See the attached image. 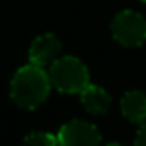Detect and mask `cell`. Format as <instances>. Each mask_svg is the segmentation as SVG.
<instances>
[{
  "label": "cell",
  "instance_id": "cell-4",
  "mask_svg": "<svg viewBox=\"0 0 146 146\" xmlns=\"http://www.w3.org/2000/svg\"><path fill=\"white\" fill-rule=\"evenodd\" d=\"M57 141L58 146H102V134L93 124L76 119L60 127Z\"/></svg>",
  "mask_w": 146,
  "mask_h": 146
},
{
  "label": "cell",
  "instance_id": "cell-3",
  "mask_svg": "<svg viewBox=\"0 0 146 146\" xmlns=\"http://www.w3.org/2000/svg\"><path fill=\"white\" fill-rule=\"evenodd\" d=\"M112 35L124 46H141L146 41V19L134 11H122L112 21Z\"/></svg>",
  "mask_w": 146,
  "mask_h": 146
},
{
  "label": "cell",
  "instance_id": "cell-10",
  "mask_svg": "<svg viewBox=\"0 0 146 146\" xmlns=\"http://www.w3.org/2000/svg\"><path fill=\"white\" fill-rule=\"evenodd\" d=\"M105 146H122V144H119V143H112V144H105Z\"/></svg>",
  "mask_w": 146,
  "mask_h": 146
},
{
  "label": "cell",
  "instance_id": "cell-1",
  "mask_svg": "<svg viewBox=\"0 0 146 146\" xmlns=\"http://www.w3.org/2000/svg\"><path fill=\"white\" fill-rule=\"evenodd\" d=\"M50 78L43 67L28 64L21 67L11 81V98L14 103L26 110H35L50 95Z\"/></svg>",
  "mask_w": 146,
  "mask_h": 146
},
{
  "label": "cell",
  "instance_id": "cell-8",
  "mask_svg": "<svg viewBox=\"0 0 146 146\" xmlns=\"http://www.w3.org/2000/svg\"><path fill=\"white\" fill-rule=\"evenodd\" d=\"M23 146H58V141L50 132H31L24 137Z\"/></svg>",
  "mask_w": 146,
  "mask_h": 146
},
{
  "label": "cell",
  "instance_id": "cell-11",
  "mask_svg": "<svg viewBox=\"0 0 146 146\" xmlns=\"http://www.w3.org/2000/svg\"><path fill=\"white\" fill-rule=\"evenodd\" d=\"M143 2H146V0H143Z\"/></svg>",
  "mask_w": 146,
  "mask_h": 146
},
{
  "label": "cell",
  "instance_id": "cell-2",
  "mask_svg": "<svg viewBox=\"0 0 146 146\" xmlns=\"http://www.w3.org/2000/svg\"><path fill=\"white\" fill-rule=\"evenodd\" d=\"M48 78L52 86L62 93H81L90 84L88 67L76 57H60L50 64Z\"/></svg>",
  "mask_w": 146,
  "mask_h": 146
},
{
  "label": "cell",
  "instance_id": "cell-7",
  "mask_svg": "<svg viewBox=\"0 0 146 146\" xmlns=\"http://www.w3.org/2000/svg\"><path fill=\"white\" fill-rule=\"evenodd\" d=\"M122 113L127 120L134 124H143L146 120V95L143 91H129L120 102Z\"/></svg>",
  "mask_w": 146,
  "mask_h": 146
},
{
  "label": "cell",
  "instance_id": "cell-5",
  "mask_svg": "<svg viewBox=\"0 0 146 146\" xmlns=\"http://www.w3.org/2000/svg\"><path fill=\"white\" fill-rule=\"evenodd\" d=\"M60 50H62V45H60V41H58V38L55 35H52V33L40 35L31 43L29 62L35 64V65H38V67L50 65L53 60L58 58Z\"/></svg>",
  "mask_w": 146,
  "mask_h": 146
},
{
  "label": "cell",
  "instance_id": "cell-9",
  "mask_svg": "<svg viewBox=\"0 0 146 146\" xmlns=\"http://www.w3.org/2000/svg\"><path fill=\"white\" fill-rule=\"evenodd\" d=\"M134 146H146V120L141 124V127H139V131L136 134Z\"/></svg>",
  "mask_w": 146,
  "mask_h": 146
},
{
  "label": "cell",
  "instance_id": "cell-6",
  "mask_svg": "<svg viewBox=\"0 0 146 146\" xmlns=\"http://www.w3.org/2000/svg\"><path fill=\"white\" fill-rule=\"evenodd\" d=\"M81 103L83 107L90 112V113H95V115H102L108 110L110 107V95L100 88V86H95V84H88L81 93Z\"/></svg>",
  "mask_w": 146,
  "mask_h": 146
}]
</instances>
